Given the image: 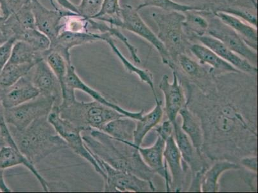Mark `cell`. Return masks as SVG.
<instances>
[{
    "instance_id": "6da1fadb",
    "label": "cell",
    "mask_w": 258,
    "mask_h": 193,
    "mask_svg": "<svg viewBox=\"0 0 258 193\" xmlns=\"http://www.w3.org/2000/svg\"><path fill=\"white\" fill-rule=\"evenodd\" d=\"M83 133V140L91 154L112 168L152 182L155 173L145 164L138 150L131 145L132 142L115 139L102 131Z\"/></svg>"
},
{
    "instance_id": "7a4b0ae2",
    "label": "cell",
    "mask_w": 258,
    "mask_h": 193,
    "mask_svg": "<svg viewBox=\"0 0 258 193\" xmlns=\"http://www.w3.org/2000/svg\"><path fill=\"white\" fill-rule=\"evenodd\" d=\"M9 128L18 150L34 165L54 153L69 148L48 121V116L35 120L23 130L11 126Z\"/></svg>"
},
{
    "instance_id": "3957f363",
    "label": "cell",
    "mask_w": 258,
    "mask_h": 193,
    "mask_svg": "<svg viewBox=\"0 0 258 193\" xmlns=\"http://www.w3.org/2000/svg\"><path fill=\"white\" fill-rule=\"evenodd\" d=\"M60 117L81 132L102 131L108 122L125 117L116 110L96 101H79L76 99L65 105H59Z\"/></svg>"
},
{
    "instance_id": "277c9868",
    "label": "cell",
    "mask_w": 258,
    "mask_h": 193,
    "mask_svg": "<svg viewBox=\"0 0 258 193\" xmlns=\"http://www.w3.org/2000/svg\"><path fill=\"white\" fill-rule=\"evenodd\" d=\"M152 17L158 27L157 34L175 65L176 59L182 54L190 51L191 40L183 27L184 14L177 11L152 13Z\"/></svg>"
},
{
    "instance_id": "5b68a950",
    "label": "cell",
    "mask_w": 258,
    "mask_h": 193,
    "mask_svg": "<svg viewBox=\"0 0 258 193\" xmlns=\"http://www.w3.org/2000/svg\"><path fill=\"white\" fill-rule=\"evenodd\" d=\"M102 21L119 29L128 30L142 37L156 49L163 64L168 65L172 70L175 69V63L165 46L143 20L137 9L134 8L131 5L126 4L121 7L119 17L105 18Z\"/></svg>"
},
{
    "instance_id": "8992f818",
    "label": "cell",
    "mask_w": 258,
    "mask_h": 193,
    "mask_svg": "<svg viewBox=\"0 0 258 193\" xmlns=\"http://www.w3.org/2000/svg\"><path fill=\"white\" fill-rule=\"evenodd\" d=\"M54 106L55 101L53 98L39 95L22 105L5 108V118L8 126L23 130L35 120L48 116Z\"/></svg>"
},
{
    "instance_id": "52a82bcc",
    "label": "cell",
    "mask_w": 258,
    "mask_h": 193,
    "mask_svg": "<svg viewBox=\"0 0 258 193\" xmlns=\"http://www.w3.org/2000/svg\"><path fill=\"white\" fill-rule=\"evenodd\" d=\"M203 13L208 19L209 22L207 33L209 36L219 40L231 51L248 60L252 64L256 65L257 51L248 46L238 33L223 23L214 15L213 11L205 10L203 11Z\"/></svg>"
},
{
    "instance_id": "ba28073f",
    "label": "cell",
    "mask_w": 258,
    "mask_h": 193,
    "mask_svg": "<svg viewBox=\"0 0 258 193\" xmlns=\"http://www.w3.org/2000/svg\"><path fill=\"white\" fill-rule=\"evenodd\" d=\"M92 155L106 175L104 180V192H154L156 190L152 182H149L128 172L112 168L100 158L95 155Z\"/></svg>"
},
{
    "instance_id": "9c48e42d",
    "label": "cell",
    "mask_w": 258,
    "mask_h": 193,
    "mask_svg": "<svg viewBox=\"0 0 258 193\" xmlns=\"http://www.w3.org/2000/svg\"><path fill=\"white\" fill-rule=\"evenodd\" d=\"M48 120L58 135L67 143L69 147L71 148L76 154L90 162L95 171L105 180L106 175L100 168L95 157L86 148L83 140L81 131L60 117L58 106H54L48 115Z\"/></svg>"
},
{
    "instance_id": "30bf717a",
    "label": "cell",
    "mask_w": 258,
    "mask_h": 193,
    "mask_svg": "<svg viewBox=\"0 0 258 193\" xmlns=\"http://www.w3.org/2000/svg\"><path fill=\"white\" fill-rule=\"evenodd\" d=\"M79 90L88 94L89 96L92 98L94 101L101 103V104L107 106L108 107L112 108L122 115L129 118L138 121L142 119L143 115L144 114V110H142L139 112H131L126 110L125 108L119 107V105L115 104L109 100H107L98 91L91 88L87 85L83 80L81 79L77 74L76 68L72 64L69 66L68 72L65 80V89L62 91V100L60 105H64L69 104L73 100L76 99L75 91Z\"/></svg>"
},
{
    "instance_id": "8fae6325",
    "label": "cell",
    "mask_w": 258,
    "mask_h": 193,
    "mask_svg": "<svg viewBox=\"0 0 258 193\" xmlns=\"http://www.w3.org/2000/svg\"><path fill=\"white\" fill-rule=\"evenodd\" d=\"M50 2L54 10L46 8L39 0H30L36 29L48 37L51 42L62 31L63 18L69 10H62L55 6L53 0Z\"/></svg>"
},
{
    "instance_id": "7c38bea8",
    "label": "cell",
    "mask_w": 258,
    "mask_h": 193,
    "mask_svg": "<svg viewBox=\"0 0 258 193\" xmlns=\"http://www.w3.org/2000/svg\"><path fill=\"white\" fill-rule=\"evenodd\" d=\"M111 35L109 33L72 32L61 31L58 36L51 41L48 51H55L66 59L69 64H72L70 49L84 44L107 41Z\"/></svg>"
},
{
    "instance_id": "4fadbf2b",
    "label": "cell",
    "mask_w": 258,
    "mask_h": 193,
    "mask_svg": "<svg viewBox=\"0 0 258 193\" xmlns=\"http://www.w3.org/2000/svg\"><path fill=\"white\" fill-rule=\"evenodd\" d=\"M29 75L40 95L50 96L55 100V106L60 105L62 93L60 82L45 60L39 61L30 70Z\"/></svg>"
},
{
    "instance_id": "5bb4252c",
    "label": "cell",
    "mask_w": 258,
    "mask_h": 193,
    "mask_svg": "<svg viewBox=\"0 0 258 193\" xmlns=\"http://www.w3.org/2000/svg\"><path fill=\"white\" fill-rule=\"evenodd\" d=\"M173 82H170L168 75H163L159 84V88L165 95L166 114L172 124L177 121L180 110L187 104L184 89L180 84L179 75L176 70H173Z\"/></svg>"
},
{
    "instance_id": "9a60e30c",
    "label": "cell",
    "mask_w": 258,
    "mask_h": 193,
    "mask_svg": "<svg viewBox=\"0 0 258 193\" xmlns=\"http://www.w3.org/2000/svg\"><path fill=\"white\" fill-rule=\"evenodd\" d=\"M166 141L158 135L156 142L151 147L142 148L135 147L133 142L131 143L134 148L137 149L141 157L145 164L151 169L154 173L158 174L165 180L166 191L171 192V176L169 175L167 165L164 162V150H165Z\"/></svg>"
},
{
    "instance_id": "2e32d148",
    "label": "cell",
    "mask_w": 258,
    "mask_h": 193,
    "mask_svg": "<svg viewBox=\"0 0 258 193\" xmlns=\"http://www.w3.org/2000/svg\"><path fill=\"white\" fill-rule=\"evenodd\" d=\"M164 160L171 173V191L181 192L184 187L185 176L189 167L182 165V156L175 142L173 135L166 140Z\"/></svg>"
},
{
    "instance_id": "e0dca14e",
    "label": "cell",
    "mask_w": 258,
    "mask_h": 193,
    "mask_svg": "<svg viewBox=\"0 0 258 193\" xmlns=\"http://www.w3.org/2000/svg\"><path fill=\"white\" fill-rule=\"evenodd\" d=\"M40 95L32 84L29 74L9 88L0 89V100L5 108L16 107Z\"/></svg>"
},
{
    "instance_id": "ac0fdd59",
    "label": "cell",
    "mask_w": 258,
    "mask_h": 193,
    "mask_svg": "<svg viewBox=\"0 0 258 193\" xmlns=\"http://www.w3.org/2000/svg\"><path fill=\"white\" fill-rule=\"evenodd\" d=\"M197 40L200 42L201 44L208 47L223 60L233 65L239 71L246 73V74H257V68L256 66L252 64L248 60L241 57L238 54L231 51V49L219 40L209 36L208 34L199 37Z\"/></svg>"
},
{
    "instance_id": "d6986e66",
    "label": "cell",
    "mask_w": 258,
    "mask_h": 193,
    "mask_svg": "<svg viewBox=\"0 0 258 193\" xmlns=\"http://www.w3.org/2000/svg\"><path fill=\"white\" fill-rule=\"evenodd\" d=\"M173 136L184 163L191 169L192 173L208 167L203 156L199 154L189 136L182 131L177 121L173 124Z\"/></svg>"
},
{
    "instance_id": "ffe728a7",
    "label": "cell",
    "mask_w": 258,
    "mask_h": 193,
    "mask_svg": "<svg viewBox=\"0 0 258 193\" xmlns=\"http://www.w3.org/2000/svg\"><path fill=\"white\" fill-rule=\"evenodd\" d=\"M189 51L198 59L201 65L210 66V74L214 76L229 73L241 72L203 44H192Z\"/></svg>"
},
{
    "instance_id": "44dd1931",
    "label": "cell",
    "mask_w": 258,
    "mask_h": 193,
    "mask_svg": "<svg viewBox=\"0 0 258 193\" xmlns=\"http://www.w3.org/2000/svg\"><path fill=\"white\" fill-rule=\"evenodd\" d=\"M20 165H23L32 172L39 181L44 192L50 191L48 183L45 179L40 175L34 165L30 163L20 151L9 146L0 148V169L5 170Z\"/></svg>"
},
{
    "instance_id": "7402d4cb",
    "label": "cell",
    "mask_w": 258,
    "mask_h": 193,
    "mask_svg": "<svg viewBox=\"0 0 258 193\" xmlns=\"http://www.w3.org/2000/svg\"><path fill=\"white\" fill-rule=\"evenodd\" d=\"M223 23L229 26L242 37L245 43L255 51L257 50V29L245 21L224 12L213 11Z\"/></svg>"
},
{
    "instance_id": "603a6c76",
    "label": "cell",
    "mask_w": 258,
    "mask_h": 193,
    "mask_svg": "<svg viewBox=\"0 0 258 193\" xmlns=\"http://www.w3.org/2000/svg\"><path fill=\"white\" fill-rule=\"evenodd\" d=\"M156 106L148 114L143 115L142 119L137 121L136 128L133 133V145L140 147L145 136L152 129L158 126L163 116L162 101L158 98L155 99Z\"/></svg>"
},
{
    "instance_id": "cb8c5ba5",
    "label": "cell",
    "mask_w": 258,
    "mask_h": 193,
    "mask_svg": "<svg viewBox=\"0 0 258 193\" xmlns=\"http://www.w3.org/2000/svg\"><path fill=\"white\" fill-rule=\"evenodd\" d=\"M240 168V164L231 161H220L216 162L204 173L201 181V192H219V180L220 176L227 171Z\"/></svg>"
},
{
    "instance_id": "d4e9b609",
    "label": "cell",
    "mask_w": 258,
    "mask_h": 193,
    "mask_svg": "<svg viewBox=\"0 0 258 193\" xmlns=\"http://www.w3.org/2000/svg\"><path fill=\"white\" fill-rule=\"evenodd\" d=\"M182 119L181 129L189 136L199 154L202 155V147L204 143L203 129L196 115L189 109L186 104L179 113Z\"/></svg>"
},
{
    "instance_id": "484cf974",
    "label": "cell",
    "mask_w": 258,
    "mask_h": 193,
    "mask_svg": "<svg viewBox=\"0 0 258 193\" xmlns=\"http://www.w3.org/2000/svg\"><path fill=\"white\" fill-rule=\"evenodd\" d=\"M184 14L183 27L191 41L207 34L209 22L203 11H188Z\"/></svg>"
},
{
    "instance_id": "4316f807",
    "label": "cell",
    "mask_w": 258,
    "mask_h": 193,
    "mask_svg": "<svg viewBox=\"0 0 258 193\" xmlns=\"http://www.w3.org/2000/svg\"><path fill=\"white\" fill-rule=\"evenodd\" d=\"M137 121L127 117H121L108 122L102 131L115 139L133 142V133Z\"/></svg>"
},
{
    "instance_id": "83f0119b",
    "label": "cell",
    "mask_w": 258,
    "mask_h": 193,
    "mask_svg": "<svg viewBox=\"0 0 258 193\" xmlns=\"http://www.w3.org/2000/svg\"><path fill=\"white\" fill-rule=\"evenodd\" d=\"M44 60V53H41L33 48L30 44L22 41H16L9 62L14 64H34Z\"/></svg>"
},
{
    "instance_id": "f1b7e54d",
    "label": "cell",
    "mask_w": 258,
    "mask_h": 193,
    "mask_svg": "<svg viewBox=\"0 0 258 193\" xmlns=\"http://www.w3.org/2000/svg\"><path fill=\"white\" fill-rule=\"evenodd\" d=\"M109 44V46L111 47L112 52L116 54L117 57L121 61L122 64L125 67L126 71L130 74H135L139 77L141 81L146 83L148 86L151 88L152 92L153 93L154 99L158 98L156 95V91H155L154 81H153V75L152 73L149 72V70L141 69L138 68L137 66L133 64L132 63L130 62L127 59L125 58V56L121 53V52L119 50L118 47L116 46L115 44L114 39L113 37H109L105 41Z\"/></svg>"
},
{
    "instance_id": "f546056e",
    "label": "cell",
    "mask_w": 258,
    "mask_h": 193,
    "mask_svg": "<svg viewBox=\"0 0 258 193\" xmlns=\"http://www.w3.org/2000/svg\"><path fill=\"white\" fill-rule=\"evenodd\" d=\"M34 64H14L8 62L0 72V89L9 88L29 74Z\"/></svg>"
},
{
    "instance_id": "4dcf8cb0",
    "label": "cell",
    "mask_w": 258,
    "mask_h": 193,
    "mask_svg": "<svg viewBox=\"0 0 258 193\" xmlns=\"http://www.w3.org/2000/svg\"><path fill=\"white\" fill-rule=\"evenodd\" d=\"M44 60L60 82L62 91L65 89V80L69 64L60 54L55 51H47L44 53Z\"/></svg>"
},
{
    "instance_id": "1f68e13d",
    "label": "cell",
    "mask_w": 258,
    "mask_h": 193,
    "mask_svg": "<svg viewBox=\"0 0 258 193\" xmlns=\"http://www.w3.org/2000/svg\"><path fill=\"white\" fill-rule=\"evenodd\" d=\"M141 1L142 4L137 8L138 11L147 7H155L165 11H177L183 13L188 11L208 10L202 7L179 3L175 0H141Z\"/></svg>"
},
{
    "instance_id": "d6a6232c",
    "label": "cell",
    "mask_w": 258,
    "mask_h": 193,
    "mask_svg": "<svg viewBox=\"0 0 258 193\" xmlns=\"http://www.w3.org/2000/svg\"><path fill=\"white\" fill-rule=\"evenodd\" d=\"M177 65L179 66L185 74L196 79V81L199 79L203 80L209 74L205 68L201 67V64H199L186 54H180L177 56L175 61V67Z\"/></svg>"
},
{
    "instance_id": "836d02e7",
    "label": "cell",
    "mask_w": 258,
    "mask_h": 193,
    "mask_svg": "<svg viewBox=\"0 0 258 193\" xmlns=\"http://www.w3.org/2000/svg\"><path fill=\"white\" fill-rule=\"evenodd\" d=\"M18 40L25 42L41 53L49 50L51 44L50 39L36 28L23 30L19 35L17 41Z\"/></svg>"
},
{
    "instance_id": "e575fe53",
    "label": "cell",
    "mask_w": 258,
    "mask_h": 193,
    "mask_svg": "<svg viewBox=\"0 0 258 193\" xmlns=\"http://www.w3.org/2000/svg\"><path fill=\"white\" fill-rule=\"evenodd\" d=\"M215 11L224 12V13L230 14V15L236 16L241 19L245 22L249 23L250 25L257 28V18L256 13L248 10L247 9L240 8H232V7L226 6L224 8L217 9Z\"/></svg>"
},
{
    "instance_id": "d590c367",
    "label": "cell",
    "mask_w": 258,
    "mask_h": 193,
    "mask_svg": "<svg viewBox=\"0 0 258 193\" xmlns=\"http://www.w3.org/2000/svg\"><path fill=\"white\" fill-rule=\"evenodd\" d=\"M121 8L119 0H103L100 11L92 19L118 17Z\"/></svg>"
},
{
    "instance_id": "8d00e7d4",
    "label": "cell",
    "mask_w": 258,
    "mask_h": 193,
    "mask_svg": "<svg viewBox=\"0 0 258 193\" xmlns=\"http://www.w3.org/2000/svg\"><path fill=\"white\" fill-rule=\"evenodd\" d=\"M103 0H81L77 6L80 15L87 18H93L102 7Z\"/></svg>"
},
{
    "instance_id": "74e56055",
    "label": "cell",
    "mask_w": 258,
    "mask_h": 193,
    "mask_svg": "<svg viewBox=\"0 0 258 193\" xmlns=\"http://www.w3.org/2000/svg\"><path fill=\"white\" fill-rule=\"evenodd\" d=\"M30 0H0L4 13L9 18L22 9Z\"/></svg>"
},
{
    "instance_id": "f35d334b",
    "label": "cell",
    "mask_w": 258,
    "mask_h": 193,
    "mask_svg": "<svg viewBox=\"0 0 258 193\" xmlns=\"http://www.w3.org/2000/svg\"><path fill=\"white\" fill-rule=\"evenodd\" d=\"M16 39L11 38L0 45V72L10 60L12 50Z\"/></svg>"
},
{
    "instance_id": "ab89813d",
    "label": "cell",
    "mask_w": 258,
    "mask_h": 193,
    "mask_svg": "<svg viewBox=\"0 0 258 193\" xmlns=\"http://www.w3.org/2000/svg\"><path fill=\"white\" fill-rule=\"evenodd\" d=\"M208 167H204L201 170L196 172L193 174V178H192L191 185L188 189V192H201V186L202 178L204 173L207 170Z\"/></svg>"
},
{
    "instance_id": "60d3db41",
    "label": "cell",
    "mask_w": 258,
    "mask_h": 193,
    "mask_svg": "<svg viewBox=\"0 0 258 193\" xmlns=\"http://www.w3.org/2000/svg\"><path fill=\"white\" fill-rule=\"evenodd\" d=\"M156 131L158 135L160 136L166 141L170 136L173 135V125L172 122L168 120L164 122L161 125L157 127Z\"/></svg>"
},
{
    "instance_id": "b9f144b4",
    "label": "cell",
    "mask_w": 258,
    "mask_h": 193,
    "mask_svg": "<svg viewBox=\"0 0 258 193\" xmlns=\"http://www.w3.org/2000/svg\"><path fill=\"white\" fill-rule=\"evenodd\" d=\"M240 164L244 168L256 173L257 171V158L256 156H248L242 158Z\"/></svg>"
},
{
    "instance_id": "7bdbcfd3",
    "label": "cell",
    "mask_w": 258,
    "mask_h": 193,
    "mask_svg": "<svg viewBox=\"0 0 258 193\" xmlns=\"http://www.w3.org/2000/svg\"><path fill=\"white\" fill-rule=\"evenodd\" d=\"M56 1L64 9L72 11L73 13L79 14L77 6L73 4L70 0H56Z\"/></svg>"
},
{
    "instance_id": "ee69618b",
    "label": "cell",
    "mask_w": 258,
    "mask_h": 193,
    "mask_svg": "<svg viewBox=\"0 0 258 193\" xmlns=\"http://www.w3.org/2000/svg\"><path fill=\"white\" fill-rule=\"evenodd\" d=\"M4 173V170L0 169V192H11L12 190L7 185L6 182H5Z\"/></svg>"
},
{
    "instance_id": "f6af8a7d",
    "label": "cell",
    "mask_w": 258,
    "mask_h": 193,
    "mask_svg": "<svg viewBox=\"0 0 258 193\" xmlns=\"http://www.w3.org/2000/svg\"><path fill=\"white\" fill-rule=\"evenodd\" d=\"M9 39V37L7 34L6 30L2 25H0V45L4 43L5 42L8 41Z\"/></svg>"
},
{
    "instance_id": "bcb514c9",
    "label": "cell",
    "mask_w": 258,
    "mask_h": 193,
    "mask_svg": "<svg viewBox=\"0 0 258 193\" xmlns=\"http://www.w3.org/2000/svg\"><path fill=\"white\" fill-rule=\"evenodd\" d=\"M8 18L4 13L3 9L2 8L1 2H0V25L3 24Z\"/></svg>"
},
{
    "instance_id": "7dc6e473",
    "label": "cell",
    "mask_w": 258,
    "mask_h": 193,
    "mask_svg": "<svg viewBox=\"0 0 258 193\" xmlns=\"http://www.w3.org/2000/svg\"><path fill=\"white\" fill-rule=\"evenodd\" d=\"M6 146H7L6 143L2 137L1 132H0V148L6 147Z\"/></svg>"
}]
</instances>
